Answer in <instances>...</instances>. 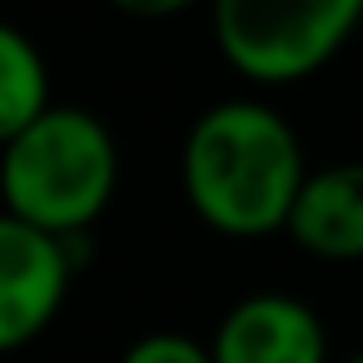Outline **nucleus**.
Masks as SVG:
<instances>
[{
  "mask_svg": "<svg viewBox=\"0 0 363 363\" xmlns=\"http://www.w3.org/2000/svg\"><path fill=\"white\" fill-rule=\"evenodd\" d=\"M110 6L125 11V16H135V21H169V16L199 6V0H110Z\"/></svg>",
  "mask_w": 363,
  "mask_h": 363,
  "instance_id": "nucleus-9",
  "label": "nucleus"
},
{
  "mask_svg": "<svg viewBox=\"0 0 363 363\" xmlns=\"http://www.w3.org/2000/svg\"><path fill=\"white\" fill-rule=\"evenodd\" d=\"M120 363H214V348L189 333H145L120 353Z\"/></svg>",
  "mask_w": 363,
  "mask_h": 363,
  "instance_id": "nucleus-8",
  "label": "nucleus"
},
{
  "mask_svg": "<svg viewBox=\"0 0 363 363\" xmlns=\"http://www.w3.org/2000/svg\"><path fill=\"white\" fill-rule=\"evenodd\" d=\"M214 363H328V333L318 313L294 294H249L239 298L214 338Z\"/></svg>",
  "mask_w": 363,
  "mask_h": 363,
  "instance_id": "nucleus-5",
  "label": "nucleus"
},
{
  "mask_svg": "<svg viewBox=\"0 0 363 363\" xmlns=\"http://www.w3.org/2000/svg\"><path fill=\"white\" fill-rule=\"evenodd\" d=\"M120 184V150L100 115L50 105L16 140L0 145V199L11 214L75 239L90 229Z\"/></svg>",
  "mask_w": 363,
  "mask_h": 363,
  "instance_id": "nucleus-2",
  "label": "nucleus"
},
{
  "mask_svg": "<svg viewBox=\"0 0 363 363\" xmlns=\"http://www.w3.org/2000/svg\"><path fill=\"white\" fill-rule=\"evenodd\" d=\"M343 363H363V348H358V353H348V358H343Z\"/></svg>",
  "mask_w": 363,
  "mask_h": 363,
  "instance_id": "nucleus-10",
  "label": "nucleus"
},
{
  "mask_svg": "<svg viewBox=\"0 0 363 363\" xmlns=\"http://www.w3.org/2000/svg\"><path fill=\"white\" fill-rule=\"evenodd\" d=\"M303 179V145L264 100H219L184 135L179 184L214 234L264 239L289 229Z\"/></svg>",
  "mask_w": 363,
  "mask_h": 363,
  "instance_id": "nucleus-1",
  "label": "nucleus"
},
{
  "mask_svg": "<svg viewBox=\"0 0 363 363\" xmlns=\"http://www.w3.org/2000/svg\"><path fill=\"white\" fill-rule=\"evenodd\" d=\"M358 21L363 0H209L219 55L259 85L313 75L343 50Z\"/></svg>",
  "mask_w": 363,
  "mask_h": 363,
  "instance_id": "nucleus-3",
  "label": "nucleus"
},
{
  "mask_svg": "<svg viewBox=\"0 0 363 363\" xmlns=\"http://www.w3.org/2000/svg\"><path fill=\"white\" fill-rule=\"evenodd\" d=\"M50 110V70L35 40L0 21V145Z\"/></svg>",
  "mask_w": 363,
  "mask_h": 363,
  "instance_id": "nucleus-7",
  "label": "nucleus"
},
{
  "mask_svg": "<svg viewBox=\"0 0 363 363\" xmlns=\"http://www.w3.org/2000/svg\"><path fill=\"white\" fill-rule=\"evenodd\" d=\"M289 234L303 254H318L333 264L363 259V160L308 169L298 204L289 214Z\"/></svg>",
  "mask_w": 363,
  "mask_h": 363,
  "instance_id": "nucleus-6",
  "label": "nucleus"
},
{
  "mask_svg": "<svg viewBox=\"0 0 363 363\" xmlns=\"http://www.w3.org/2000/svg\"><path fill=\"white\" fill-rule=\"evenodd\" d=\"M70 294V244L0 209V353L35 343Z\"/></svg>",
  "mask_w": 363,
  "mask_h": 363,
  "instance_id": "nucleus-4",
  "label": "nucleus"
}]
</instances>
